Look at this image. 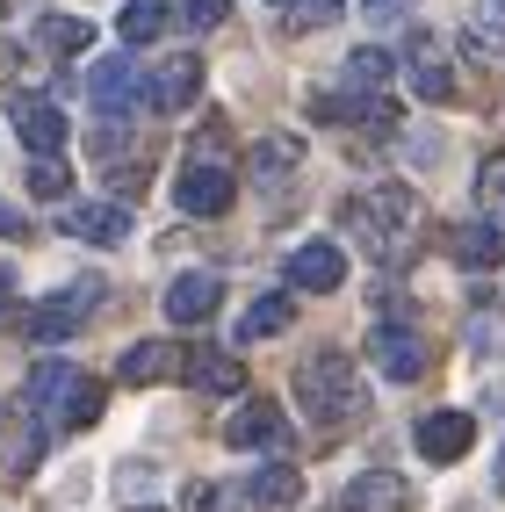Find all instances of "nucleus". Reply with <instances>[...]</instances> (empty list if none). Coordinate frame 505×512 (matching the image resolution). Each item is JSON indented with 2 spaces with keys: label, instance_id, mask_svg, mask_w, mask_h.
<instances>
[{
  "label": "nucleus",
  "instance_id": "f257e3e1",
  "mask_svg": "<svg viewBox=\"0 0 505 512\" xmlns=\"http://www.w3.org/2000/svg\"><path fill=\"white\" fill-rule=\"evenodd\" d=\"M419 217H426V210H419V195L404 188V181H383V188H368V195L347 202V224L361 231L368 260H383V267H404V260H412Z\"/></svg>",
  "mask_w": 505,
  "mask_h": 512
},
{
  "label": "nucleus",
  "instance_id": "f03ea898",
  "mask_svg": "<svg viewBox=\"0 0 505 512\" xmlns=\"http://www.w3.org/2000/svg\"><path fill=\"white\" fill-rule=\"evenodd\" d=\"M296 404H303V419H318V426H340L361 412V375L340 347H318L311 361H296Z\"/></svg>",
  "mask_w": 505,
  "mask_h": 512
},
{
  "label": "nucleus",
  "instance_id": "7ed1b4c3",
  "mask_svg": "<svg viewBox=\"0 0 505 512\" xmlns=\"http://www.w3.org/2000/svg\"><path fill=\"white\" fill-rule=\"evenodd\" d=\"M231 188H239L231 159H217V152H188L181 181H174V202H181L188 217H224V210H231Z\"/></svg>",
  "mask_w": 505,
  "mask_h": 512
},
{
  "label": "nucleus",
  "instance_id": "20e7f679",
  "mask_svg": "<svg viewBox=\"0 0 505 512\" xmlns=\"http://www.w3.org/2000/svg\"><path fill=\"white\" fill-rule=\"evenodd\" d=\"M94 303H101V282H94V275H80L73 289H58V296H44L37 311L22 318V332L37 339V347H51V339H73V332H80V318L94 311Z\"/></svg>",
  "mask_w": 505,
  "mask_h": 512
},
{
  "label": "nucleus",
  "instance_id": "39448f33",
  "mask_svg": "<svg viewBox=\"0 0 505 512\" xmlns=\"http://www.w3.org/2000/svg\"><path fill=\"white\" fill-rule=\"evenodd\" d=\"M8 116H15V138L37 152V159L65 152V138H73V123H65V109H58L51 94H15V101H8Z\"/></svg>",
  "mask_w": 505,
  "mask_h": 512
},
{
  "label": "nucleus",
  "instance_id": "423d86ee",
  "mask_svg": "<svg viewBox=\"0 0 505 512\" xmlns=\"http://www.w3.org/2000/svg\"><path fill=\"white\" fill-rule=\"evenodd\" d=\"M224 440H231V448L282 455V448H289V419H282V404H275V397H246L239 412L224 419Z\"/></svg>",
  "mask_w": 505,
  "mask_h": 512
},
{
  "label": "nucleus",
  "instance_id": "0eeeda50",
  "mask_svg": "<svg viewBox=\"0 0 505 512\" xmlns=\"http://www.w3.org/2000/svg\"><path fill=\"white\" fill-rule=\"evenodd\" d=\"M368 361H376L390 383H419L433 354H426V332H412V325H376V332H368Z\"/></svg>",
  "mask_w": 505,
  "mask_h": 512
},
{
  "label": "nucleus",
  "instance_id": "6e6552de",
  "mask_svg": "<svg viewBox=\"0 0 505 512\" xmlns=\"http://www.w3.org/2000/svg\"><path fill=\"white\" fill-rule=\"evenodd\" d=\"M282 275H289V289H303V296H332V289L347 282V253L332 246V238H303Z\"/></svg>",
  "mask_w": 505,
  "mask_h": 512
},
{
  "label": "nucleus",
  "instance_id": "1a4fd4ad",
  "mask_svg": "<svg viewBox=\"0 0 505 512\" xmlns=\"http://www.w3.org/2000/svg\"><path fill=\"white\" fill-rule=\"evenodd\" d=\"M87 101H94V109L101 116H123V109H138V101H145V80H138V58H101L94 65V73H87Z\"/></svg>",
  "mask_w": 505,
  "mask_h": 512
},
{
  "label": "nucleus",
  "instance_id": "9d476101",
  "mask_svg": "<svg viewBox=\"0 0 505 512\" xmlns=\"http://www.w3.org/2000/svg\"><path fill=\"white\" fill-rule=\"evenodd\" d=\"M195 94H202V58L195 51H174L159 65V73L145 80V101L159 116H181V109H195Z\"/></svg>",
  "mask_w": 505,
  "mask_h": 512
},
{
  "label": "nucleus",
  "instance_id": "9b49d317",
  "mask_svg": "<svg viewBox=\"0 0 505 512\" xmlns=\"http://www.w3.org/2000/svg\"><path fill=\"white\" fill-rule=\"evenodd\" d=\"M73 390H80V368H73V361H37V368H29V383H22L29 412H37L44 426H51V419L65 426V404H73Z\"/></svg>",
  "mask_w": 505,
  "mask_h": 512
},
{
  "label": "nucleus",
  "instance_id": "f8f14e48",
  "mask_svg": "<svg viewBox=\"0 0 505 512\" xmlns=\"http://www.w3.org/2000/svg\"><path fill=\"white\" fill-rule=\"evenodd\" d=\"M412 440H419V455L426 462H462L469 455V440H477V419H469V412H426L419 426H412Z\"/></svg>",
  "mask_w": 505,
  "mask_h": 512
},
{
  "label": "nucleus",
  "instance_id": "ddd939ff",
  "mask_svg": "<svg viewBox=\"0 0 505 512\" xmlns=\"http://www.w3.org/2000/svg\"><path fill=\"white\" fill-rule=\"evenodd\" d=\"M340 512H412V484L397 469H361L340 491Z\"/></svg>",
  "mask_w": 505,
  "mask_h": 512
},
{
  "label": "nucleus",
  "instance_id": "4468645a",
  "mask_svg": "<svg viewBox=\"0 0 505 512\" xmlns=\"http://www.w3.org/2000/svg\"><path fill=\"white\" fill-rule=\"evenodd\" d=\"M217 303H224V282L210 275V267H195V275H174V282H166V318H174V325H202Z\"/></svg>",
  "mask_w": 505,
  "mask_h": 512
},
{
  "label": "nucleus",
  "instance_id": "2eb2a0df",
  "mask_svg": "<svg viewBox=\"0 0 505 512\" xmlns=\"http://www.w3.org/2000/svg\"><path fill=\"white\" fill-rule=\"evenodd\" d=\"M404 73H412V94H419V101H455L448 51L433 44V37H412V44H404Z\"/></svg>",
  "mask_w": 505,
  "mask_h": 512
},
{
  "label": "nucleus",
  "instance_id": "dca6fc26",
  "mask_svg": "<svg viewBox=\"0 0 505 512\" xmlns=\"http://www.w3.org/2000/svg\"><path fill=\"white\" fill-rule=\"evenodd\" d=\"M448 260L484 275V267H505V224H448Z\"/></svg>",
  "mask_w": 505,
  "mask_h": 512
},
{
  "label": "nucleus",
  "instance_id": "f3484780",
  "mask_svg": "<svg viewBox=\"0 0 505 512\" xmlns=\"http://www.w3.org/2000/svg\"><path fill=\"white\" fill-rule=\"evenodd\" d=\"M65 231H73L80 246H123V238H130V210H123V202H73V210H65Z\"/></svg>",
  "mask_w": 505,
  "mask_h": 512
},
{
  "label": "nucleus",
  "instance_id": "a211bd4d",
  "mask_svg": "<svg viewBox=\"0 0 505 512\" xmlns=\"http://www.w3.org/2000/svg\"><path fill=\"white\" fill-rule=\"evenodd\" d=\"M181 368V354H174V339H138V347H130L123 361H116V383H159V375H174Z\"/></svg>",
  "mask_w": 505,
  "mask_h": 512
},
{
  "label": "nucleus",
  "instance_id": "6ab92c4d",
  "mask_svg": "<svg viewBox=\"0 0 505 512\" xmlns=\"http://www.w3.org/2000/svg\"><path fill=\"white\" fill-rule=\"evenodd\" d=\"M188 383L202 397H239L246 390V368L231 361V354H217V347H202V354H188Z\"/></svg>",
  "mask_w": 505,
  "mask_h": 512
},
{
  "label": "nucleus",
  "instance_id": "aec40b11",
  "mask_svg": "<svg viewBox=\"0 0 505 512\" xmlns=\"http://www.w3.org/2000/svg\"><path fill=\"white\" fill-rule=\"evenodd\" d=\"M296 498H303V476H296L289 462L253 469V484H246V505H260V512H289Z\"/></svg>",
  "mask_w": 505,
  "mask_h": 512
},
{
  "label": "nucleus",
  "instance_id": "412c9836",
  "mask_svg": "<svg viewBox=\"0 0 505 512\" xmlns=\"http://www.w3.org/2000/svg\"><path fill=\"white\" fill-rule=\"evenodd\" d=\"M289 325H296V296H289V289H275V296L246 303V318H239V339L253 347V339H275V332H289Z\"/></svg>",
  "mask_w": 505,
  "mask_h": 512
},
{
  "label": "nucleus",
  "instance_id": "4be33fe9",
  "mask_svg": "<svg viewBox=\"0 0 505 512\" xmlns=\"http://www.w3.org/2000/svg\"><path fill=\"white\" fill-rule=\"evenodd\" d=\"M311 116L318 123H390V101L383 94H318Z\"/></svg>",
  "mask_w": 505,
  "mask_h": 512
},
{
  "label": "nucleus",
  "instance_id": "5701e85b",
  "mask_svg": "<svg viewBox=\"0 0 505 512\" xmlns=\"http://www.w3.org/2000/svg\"><path fill=\"white\" fill-rule=\"evenodd\" d=\"M166 22H174V0H123V15H116V37H123V44H152Z\"/></svg>",
  "mask_w": 505,
  "mask_h": 512
},
{
  "label": "nucleus",
  "instance_id": "b1692460",
  "mask_svg": "<svg viewBox=\"0 0 505 512\" xmlns=\"http://www.w3.org/2000/svg\"><path fill=\"white\" fill-rule=\"evenodd\" d=\"M296 159H303L296 138H260V145H253V181H260V188H289Z\"/></svg>",
  "mask_w": 505,
  "mask_h": 512
},
{
  "label": "nucleus",
  "instance_id": "393cba45",
  "mask_svg": "<svg viewBox=\"0 0 505 512\" xmlns=\"http://www.w3.org/2000/svg\"><path fill=\"white\" fill-rule=\"evenodd\" d=\"M469 51H491L498 65H505V0H477V8H469Z\"/></svg>",
  "mask_w": 505,
  "mask_h": 512
},
{
  "label": "nucleus",
  "instance_id": "a878e982",
  "mask_svg": "<svg viewBox=\"0 0 505 512\" xmlns=\"http://www.w3.org/2000/svg\"><path fill=\"white\" fill-rule=\"evenodd\" d=\"M94 44V29L80 22V15H44L37 22V51H51V58H73V51H87Z\"/></svg>",
  "mask_w": 505,
  "mask_h": 512
},
{
  "label": "nucleus",
  "instance_id": "bb28decb",
  "mask_svg": "<svg viewBox=\"0 0 505 512\" xmlns=\"http://www.w3.org/2000/svg\"><path fill=\"white\" fill-rule=\"evenodd\" d=\"M390 73H397V58H390V51H376V44L347 58V87H368V94H383V80H390Z\"/></svg>",
  "mask_w": 505,
  "mask_h": 512
},
{
  "label": "nucleus",
  "instance_id": "cd10ccee",
  "mask_svg": "<svg viewBox=\"0 0 505 512\" xmlns=\"http://www.w3.org/2000/svg\"><path fill=\"white\" fill-rule=\"evenodd\" d=\"M477 210L505 224V152H491V159L477 166Z\"/></svg>",
  "mask_w": 505,
  "mask_h": 512
},
{
  "label": "nucleus",
  "instance_id": "c85d7f7f",
  "mask_svg": "<svg viewBox=\"0 0 505 512\" xmlns=\"http://www.w3.org/2000/svg\"><path fill=\"white\" fill-rule=\"evenodd\" d=\"M469 354H477V361H498V354H505V318H491V311L469 318Z\"/></svg>",
  "mask_w": 505,
  "mask_h": 512
},
{
  "label": "nucleus",
  "instance_id": "c756f323",
  "mask_svg": "<svg viewBox=\"0 0 505 512\" xmlns=\"http://www.w3.org/2000/svg\"><path fill=\"white\" fill-rule=\"evenodd\" d=\"M347 15V0H289V22L296 29H325V22H340Z\"/></svg>",
  "mask_w": 505,
  "mask_h": 512
},
{
  "label": "nucleus",
  "instance_id": "7c9ffc66",
  "mask_svg": "<svg viewBox=\"0 0 505 512\" xmlns=\"http://www.w3.org/2000/svg\"><path fill=\"white\" fill-rule=\"evenodd\" d=\"M94 419H101V383H94V375H80L73 404H65V426H94Z\"/></svg>",
  "mask_w": 505,
  "mask_h": 512
},
{
  "label": "nucleus",
  "instance_id": "2f4dec72",
  "mask_svg": "<svg viewBox=\"0 0 505 512\" xmlns=\"http://www.w3.org/2000/svg\"><path fill=\"white\" fill-rule=\"evenodd\" d=\"M29 188H37L44 202H51V195H65V188H73V174H65V166H58V152H51V159H37V166H29Z\"/></svg>",
  "mask_w": 505,
  "mask_h": 512
},
{
  "label": "nucleus",
  "instance_id": "473e14b6",
  "mask_svg": "<svg viewBox=\"0 0 505 512\" xmlns=\"http://www.w3.org/2000/svg\"><path fill=\"white\" fill-rule=\"evenodd\" d=\"M224 15H231V0H181L188 29H224Z\"/></svg>",
  "mask_w": 505,
  "mask_h": 512
},
{
  "label": "nucleus",
  "instance_id": "72a5a7b5",
  "mask_svg": "<svg viewBox=\"0 0 505 512\" xmlns=\"http://www.w3.org/2000/svg\"><path fill=\"white\" fill-rule=\"evenodd\" d=\"M239 505H246V498H231L224 484H195V491H188V512H239Z\"/></svg>",
  "mask_w": 505,
  "mask_h": 512
},
{
  "label": "nucleus",
  "instance_id": "f704fd0d",
  "mask_svg": "<svg viewBox=\"0 0 505 512\" xmlns=\"http://www.w3.org/2000/svg\"><path fill=\"white\" fill-rule=\"evenodd\" d=\"M361 15L368 22H404V15H412V0H361Z\"/></svg>",
  "mask_w": 505,
  "mask_h": 512
},
{
  "label": "nucleus",
  "instance_id": "c9c22d12",
  "mask_svg": "<svg viewBox=\"0 0 505 512\" xmlns=\"http://www.w3.org/2000/svg\"><path fill=\"white\" fill-rule=\"evenodd\" d=\"M491 484H498V498H505V448H498V462H491Z\"/></svg>",
  "mask_w": 505,
  "mask_h": 512
},
{
  "label": "nucleus",
  "instance_id": "e433bc0d",
  "mask_svg": "<svg viewBox=\"0 0 505 512\" xmlns=\"http://www.w3.org/2000/svg\"><path fill=\"white\" fill-rule=\"evenodd\" d=\"M0 231H22V217L8 210V202H0Z\"/></svg>",
  "mask_w": 505,
  "mask_h": 512
},
{
  "label": "nucleus",
  "instance_id": "4c0bfd02",
  "mask_svg": "<svg viewBox=\"0 0 505 512\" xmlns=\"http://www.w3.org/2000/svg\"><path fill=\"white\" fill-rule=\"evenodd\" d=\"M0 311H8V275H0Z\"/></svg>",
  "mask_w": 505,
  "mask_h": 512
},
{
  "label": "nucleus",
  "instance_id": "58836bf2",
  "mask_svg": "<svg viewBox=\"0 0 505 512\" xmlns=\"http://www.w3.org/2000/svg\"><path fill=\"white\" fill-rule=\"evenodd\" d=\"M138 512H159V505H138Z\"/></svg>",
  "mask_w": 505,
  "mask_h": 512
}]
</instances>
